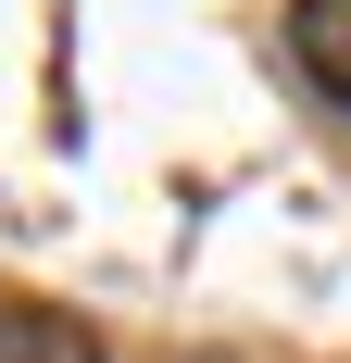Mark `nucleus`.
<instances>
[{
	"instance_id": "nucleus-1",
	"label": "nucleus",
	"mask_w": 351,
	"mask_h": 363,
	"mask_svg": "<svg viewBox=\"0 0 351 363\" xmlns=\"http://www.w3.org/2000/svg\"><path fill=\"white\" fill-rule=\"evenodd\" d=\"M288 50H301V75L326 101H351V0H301L288 13Z\"/></svg>"
},
{
	"instance_id": "nucleus-2",
	"label": "nucleus",
	"mask_w": 351,
	"mask_h": 363,
	"mask_svg": "<svg viewBox=\"0 0 351 363\" xmlns=\"http://www.w3.org/2000/svg\"><path fill=\"white\" fill-rule=\"evenodd\" d=\"M0 363H101L75 313H0Z\"/></svg>"
}]
</instances>
